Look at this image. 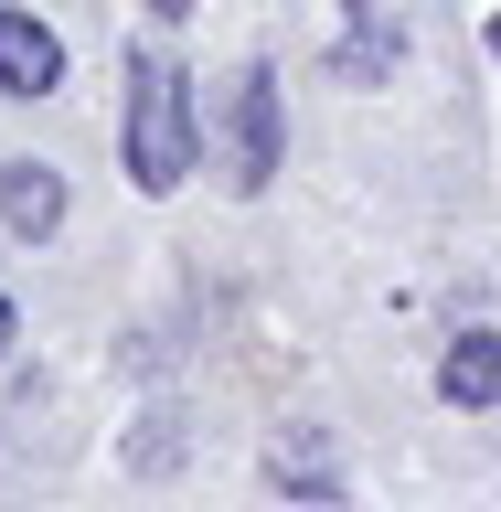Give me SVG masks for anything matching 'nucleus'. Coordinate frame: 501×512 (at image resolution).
Segmentation results:
<instances>
[{
  "label": "nucleus",
  "instance_id": "obj_5",
  "mask_svg": "<svg viewBox=\"0 0 501 512\" xmlns=\"http://www.w3.org/2000/svg\"><path fill=\"white\" fill-rule=\"evenodd\" d=\"M438 395L448 406H501V331H459L438 352Z\"/></svg>",
  "mask_w": 501,
  "mask_h": 512
},
{
  "label": "nucleus",
  "instance_id": "obj_2",
  "mask_svg": "<svg viewBox=\"0 0 501 512\" xmlns=\"http://www.w3.org/2000/svg\"><path fill=\"white\" fill-rule=\"evenodd\" d=\"M64 86V43L43 11H0V96H54Z\"/></svg>",
  "mask_w": 501,
  "mask_h": 512
},
{
  "label": "nucleus",
  "instance_id": "obj_4",
  "mask_svg": "<svg viewBox=\"0 0 501 512\" xmlns=\"http://www.w3.org/2000/svg\"><path fill=\"white\" fill-rule=\"evenodd\" d=\"M0 224H11V235H54V224H64V171L0 160Z\"/></svg>",
  "mask_w": 501,
  "mask_h": 512
},
{
  "label": "nucleus",
  "instance_id": "obj_1",
  "mask_svg": "<svg viewBox=\"0 0 501 512\" xmlns=\"http://www.w3.org/2000/svg\"><path fill=\"white\" fill-rule=\"evenodd\" d=\"M182 171H192V86L160 54H128V182L182 192Z\"/></svg>",
  "mask_w": 501,
  "mask_h": 512
},
{
  "label": "nucleus",
  "instance_id": "obj_7",
  "mask_svg": "<svg viewBox=\"0 0 501 512\" xmlns=\"http://www.w3.org/2000/svg\"><path fill=\"white\" fill-rule=\"evenodd\" d=\"M150 11H160V22H182V11H192V0H150Z\"/></svg>",
  "mask_w": 501,
  "mask_h": 512
},
{
  "label": "nucleus",
  "instance_id": "obj_6",
  "mask_svg": "<svg viewBox=\"0 0 501 512\" xmlns=\"http://www.w3.org/2000/svg\"><path fill=\"white\" fill-rule=\"evenodd\" d=\"M11 331H22V320H11V299H0V352H11Z\"/></svg>",
  "mask_w": 501,
  "mask_h": 512
},
{
  "label": "nucleus",
  "instance_id": "obj_3",
  "mask_svg": "<svg viewBox=\"0 0 501 512\" xmlns=\"http://www.w3.org/2000/svg\"><path fill=\"white\" fill-rule=\"evenodd\" d=\"M267 171H278V75L246 64V75H235V182L256 192Z\"/></svg>",
  "mask_w": 501,
  "mask_h": 512
},
{
  "label": "nucleus",
  "instance_id": "obj_9",
  "mask_svg": "<svg viewBox=\"0 0 501 512\" xmlns=\"http://www.w3.org/2000/svg\"><path fill=\"white\" fill-rule=\"evenodd\" d=\"M491 54H501V22H491Z\"/></svg>",
  "mask_w": 501,
  "mask_h": 512
},
{
  "label": "nucleus",
  "instance_id": "obj_8",
  "mask_svg": "<svg viewBox=\"0 0 501 512\" xmlns=\"http://www.w3.org/2000/svg\"><path fill=\"white\" fill-rule=\"evenodd\" d=\"M352 11H363V22H374V0H352Z\"/></svg>",
  "mask_w": 501,
  "mask_h": 512
}]
</instances>
